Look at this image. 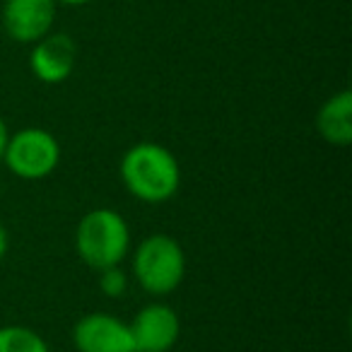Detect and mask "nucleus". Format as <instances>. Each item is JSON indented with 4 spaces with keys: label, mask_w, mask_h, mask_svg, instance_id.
I'll use <instances>...</instances> for the list:
<instances>
[{
    "label": "nucleus",
    "mask_w": 352,
    "mask_h": 352,
    "mask_svg": "<svg viewBox=\"0 0 352 352\" xmlns=\"http://www.w3.org/2000/svg\"><path fill=\"white\" fill-rule=\"evenodd\" d=\"M121 179L128 193L142 203H164L179 191L182 169L166 147L157 142H138L123 155Z\"/></svg>",
    "instance_id": "obj_1"
},
{
    "label": "nucleus",
    "mask_w": 352,
    "mask_h": 352,
    "mask_svg": "<svg viewBox=\"0 0 352 352\" xmlns=\"http://www.w3.org/2000/svg\"><path fill=\"white\" fill-rule=\"evenodd\" d=\"M131 246V230L123 215L111 208H97L80 220L75 232V249L85 265L94 270L121 265Z\"/></svg>",
    "instance_id": "obj_2"
},
{
    "label": "nucleus",
    "mask_w": 352,
    "mask_h": 352,
    "mask_svg": "<svg viewBox=\"0 0 352 352\" xmlns=\"http://www.w3.org/2000/svg\"><path fill=\"white\" fill-rule=\"evenodd\" d=\"M133 275L150 294H169L186 275V256L169 234H150L133 254Z\"/></svg>",
    "instance_id": "obj_3"
},
{
    "label": "nucleus",
    "mask_w": 352,
    "mask_h": 352,
    "mask_svg": "<svg viewBox=\"0 0 352 352\" xmlns=\"http://www.w3.org/2000/svg\"><path fill=\"white\" fill-rule=\"evenodd\" d=\"M3 160L15 176L25 182H39L58 166L60 145L44 128H25L8 138Z\"/></svg>",
    "instance_id": "obj_4"
},
{
    "label": "nucleus",
    "mask_w": 352,
    "mask_h": 352,
    "mask_svg": "<svg viewBox=\"0 0 352 352\" xmlns=\"http://www.w3.org/2000/svg\"><path fill=\"white\" fill-rule=\"evenodd\" d=\"M73 342L78 352H135L131 326L104 311L80 318L73 328Z\"/></svg>",
    "instance_id": "obj_5"
},
{
    "label": "nucleus",
    "mask_w": 352,
    "mask_h": 352,
    "mask_svg": "<svg viewBox=\"0 0 352 352\" xmlns=\"http://www.w3.org/2000/svg\"><path fill=\"white\" fill-rule=\"evenodd\" d=\"M135 342V352H169L179 340L182 323L166 304H147L128 323Z\"/></svg>",
    "instance_id": "obj_6"
},
{
    "label": "nucleus",
    "mask_w": 352,
    "mask_h": 352,
    "mask_svg": "<svg viewBox=\"0 0 352 352\" xmlns=\"http://www.w3.org/2000/svg\"><path fill=\"white\" fill-rule=\"evenodd\" d=\"M56 0H6L3 27L20 44H34L54 27Z\"/></svg>",
    "instance_id": "obj_7"
},
{
    "label": "nucleus",
    "mask_w": 352,
    "mask_h": 352,
    "mask_svg": "<svg viewBox=\"0 0 352 352\" xmlns=\"http://www.w3.org/2000/svg\"><path fill=\"white\" fill-rule=\"evenodd\" d=\"M78 60V46L68 34H46L34 41L30 56L32 73L46 85H58L70 78Z\"/></svg>",
    "instance_id": "obj_8"
},
{
    "label": "nucleus",
    "mask_w": 352,
    "mask_h": 352,
    "mask_svg": "<svg viewBox=\"0 0 352 352\" xmlns=\"http://www.w3.org/2000/svg\"><path fill=\"white\" fill-rule=\"evenodd\" d=\"M316 131L328 145L347 147L352 142V92L333 94L316 113Z\"/></svg>",
    "instance_id": "obj_9"
},
{
    "label": "nucleus",
    "mask_w": 352,
    "mask_h": 352,
    "mask_svg": "<svg viewBox=\"0 0 352 352\" xmlns=\"http://www.w3.org/2000/svg\"><path fill=\"white\" fill-rule=\"evenodd\" d=\"M0 352H51L39 333L25 326L0 328Z\"/></svg>",
    "instance_id": "obj_10"
},
{
    "label": "nucleus",
    "mask_w": 352,
    "mask_h": 352,
    "mask_svg": "<svg viewBox=\"0 0 352 352\" xmlns=\"http://www.w3.org/2000/svg\"><path fill=\"white\" fill-rule=\"evenodd\" d=\"M99 273H102L99 287H102L104 294H109V297H121V294L126 292L128 280L118 265H113V268H104V270H99Z\"/></svg>",
    "instance_id": "obj_11"
},
{
    "label": "nucleus",
    "mask_w": 352,
    "mask_h": 352,
    "mask_svg": "<svg viewBox=\"0 0 352 352\" xmlns=\"http://www.w3.org/2000/svg\"><path fill=\"white\" fill-rule=\"evenodd\" d=\"M8 138H10V133H8V126L6 121L0 118V162H3V155H6V145H8Z\"/></svg>",
    "instance_id": "obj_12"
},
{
    "label": "nucleus",
    "mask_w": 352,
    "mask_h": 352,
    "mask_svg": "<svg viewBox=\"0 0 352 352\" xmlns=\"http://www.w3.org/2000/svg\"><path fill=\"white\" fill-rule=\"evenodd\" d=\"M8 244H10V239H8V230L3 225H0V261L6 258L8 254Z\"/></svg>",
    "instance_id": "obj_13"
},
{
    "label": "nucleus",
    "mask_w": 352,
    "mask_h": 352,
    "mask_svg": "<svg viewBox=\"0 0 352 352\" xmlns=\"http://www.w3.org/2000/svg\"><path fill=\"white\" fill-rule=\"evenodd\" d=\"M56 3H63V6H85L89 0H56Z\"/></svg>",
    "instance_id": "obj_14"
}]
</instances>
